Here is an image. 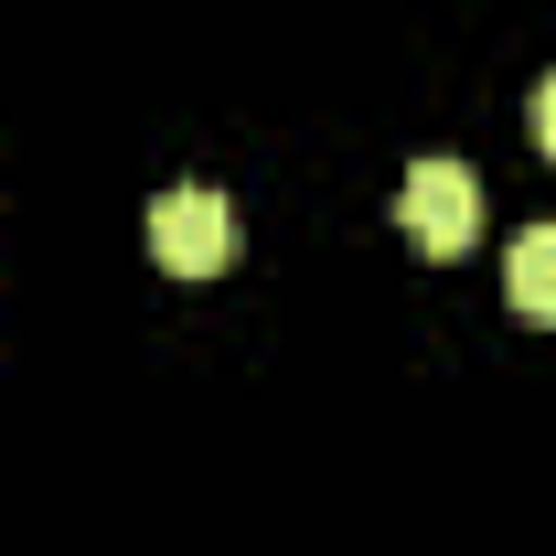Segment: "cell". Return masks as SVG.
Here are the masks:
<instances>
[{
  "instance_id": "1",
  "label": "cell",
  "mask_w": 556,
  "mask_h": 556,
  "mask_svg": "<svg viewBox=\"0 0 556 556\" xmlns=\"http://www.w3.org/2000/svg\"><path fill=\"white\" fill-rule=\"evenodd\" d=\"M150 257H161V278H225V257H236V204L214 182H172L150 204Z\"/></svg>"
},
{
  "instance_id": "2",
  "label": "cell",
  "mask_w": 556,
  "mask_h": 556,
  "mask_svg": "<svg viewBox=\"0 0 556 556\" xmlns=\"http://www.w3.org/2000/svg\"><path fill=\"white\" fill-rule=\"evenodd\" d=\"M396 214H407V236L428 247V257H460V247L482 236V182H471L460 161H407Z\"/></svg>"
},
{
  "instance_id": "3",
  "label": "cell",
  "mask_w": 556,
  "mask_h": 556,
  "mask_svg": "<svg viewBox=\"0 0 556 556\" xmlns=\"http://www.w3.org/2000/svg\"><path fill=\"white\" fill-rule=\"evenodd\" d=\"M503 300H514L525 321H556V225H525V236L503 247Z\"/></svg>"
},
{
  "instance_id": "4",
  "label": "cell",
  "mask_w": 556,
  "mask_h": 556,
  "mask_svg": "<svg viewBox=\"0 0 556 556\" xmlns=\"http://www.w3.org/2000/svg\"><path fill=\"white\" fill-rule=\"evenodd\" d=\"M535 150H546V161H556V75H546V86H535Z\"/></svg>"
}]
</instances>
